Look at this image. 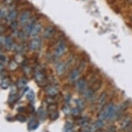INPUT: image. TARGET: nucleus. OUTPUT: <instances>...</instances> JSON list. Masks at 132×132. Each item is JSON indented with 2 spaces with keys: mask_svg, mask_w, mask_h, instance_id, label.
<instances>
[{
  "mask_svg": "<svg viewBox=\"0 0 132 132\" xmlns=\"http://www.w3.org/2000/svg\"><path fill=\"white\" fill-rule=\"evenodd\" d=\"M80 71L78 69H74L71 71L69 76V79L70 80V82H76L78 80V78L80 76Z\"/></svg>",
  "mask_w": 132,
  "mask_h": 132,
  "instance_id": "9d476101",
  "label": "nucleus"
},
{
  "mask_svg": "<svg viewBox=\"0 0 132 132\" xmlns=\"http://www.w3.org/2000/svg\"><path fill=\"white\" fill-rule=\"evenodd\" d=\"M102 85V80L96 79V80H93V83L91 84V88L94 91H96L99 90L101 88Z\"/></svg>",
  "mask_w": 132,
  "mask_h": 132,
  "instance_id": "f8f14e48",
  "label": "nucleus"
},
{
  "mask_svg": "<svg viewBox=\"0 0 132 132\" xmlns=\"http://www.w3.org/2000/svg\"><path fill=\"white\" fill-rule=\"evenodd\" d=\"M17 17V11L15 9L10 10L9 13H8L7 19L10 22H13V21H15Z\"/></svg>",
  "mask_w": 132,
  "mask_h": 132,
  "instance_id": "ddd939ff",
  "label": "nucleus"
},
{
  "mask_svg": "<svg viewBox=\"0 0 132 132\" xmlns=\"http://www.w3.org/2000/svg\"><path fill=\"white\" fill-rule=\"evenodd\" d=\"M57 116H58V113L56 111H53L51 115H50V118L51 120H55V119H56L57 118Z\"/></svg>",
  "mask_w": 132,
  "mask_h": 132,
  "instance_id": "4be33fe9",
  "label": "nucleus"
},
{
  "mask_svg": "<svg viewBox=\"0 0 132 132\" xmlns=\"http://www.w3.org/2000/svg\"><path fill=\"white\" fill-rule=\"evenodd\" d=\"M27 82H28L27 80H26L25 78H20L17 82V86L19 89L24 88L26 86V85H27Z\"/></svg>",
  "mask_w": 132,
  "mask_h": 132,
  "instance_id": "2eb2a0df",
  "label": "nucleus"
},
{
  "mask_svg": "<svg viewBox=\"0 0 132 132\" xmlns=\"http://www.w3.org/2000/svg\"><path fill=\"white\" fill-rule=\"evenodd\" d=\"M31 20V12L29 10H24L19 15V23L22 26H26Z\"/></svg>",
  "mask_w": 132,
  "mask_h": 132,
  "instance_id": "7ed1b4c3",
  "label": "nucleus"
},
{
  "mask_svg": "<svg viewBox=\"0 0 132 132\" xmlns=\"http://www.w3.org/2000/svg\"><path fill=\"white\" fill-rule=\"evenodd\" d=\"M66 50V44L64 42H60L54 51V55L57 57H61Z\"/></svg>",
  "mask_w": 132,
  "mask_h": 132,
  "instance_id": "f03ea898",
  "label": "nucleus"
},
{
  "mask_svg": "<svg viewBox=\"0 0 132 132\" xmlns=\"http://www.w3.org/2000/svg\"><path fill=\"white\" fill-rule=\"evenodd\" d=\"M128 1H129V3H131V4H132V0H128Z\"/></svg>",
  "mask_w": 132,
  "mask_h": 132,
  "instance_id": "cd10ccee",
  "label": "nucleus"
},
{
  "mask_svg": "<svg viewBox=\"0 0 132 132\" xmlns=\"http://www.w3.org/2000/svg\"><path fill=\"white\" fill-rule=\"evenodd\" d=\"M17 26H18V23L17 21H13L10 22V28L13 31H15L17 29Z\"/></svg>",
  "mask_w": 132,
  "mask_h": 132,
  "instance_id": "a211bd4d",
  "label": "nucleus"
},
{
  "mask_svg": "<svg viewBox=\"0 0 132 132\" xmlns=\"http://www.w3.org/2000/svg\"><path fill=\"white\" fill-rule=\"evenodd\" d=\"M26 33H25V32H23V31H22V32H19L18 33V36H19V38H21V39H23V38L26 36Z\"/></svg>",
  "mask_w": 132,
  "mask_h": 132,
  "instance_id": "a878e982",
  "label": "nucleus"
},
{
  "mask_svg": "<svg viewBox=\"0 0 132 132\" xmlns=\"http://www.w3.org/2000/svg\"><path fill=\"white\" fill-rule=\"evenodd\" d=\"M0 60H1V64H5L6 62V57L4 55L1 54V57H0Z\"/></svg>",
  "mask_w": 132,
  "mask_h": 132,
  "instance_id": "5701e85b",
  "label": "nucleus"
},
{
  "mask_svg": "<svg viewBox=\"0 0 132 132\" xmlns=\"http://www.w3.org/2000/svg\"><path fill=\"white\" fill-rule=\"evenodd\" d=\"M10 80L8 78H4L1 80V88L2 89H6L10 86Z\"/></svg>",
  "mask_w": 132,
  "mask_h": 132,
  "instance_id": "dca6fc26",
  "label": "nucleus"
},
{
  "mask_svg": "<svg viewBox=\"0 0 132 132\" xmlns=\"http://www.w3.org/2000/svg\"><path fill=\"white\" fill-rule=\"evenodd\" d=\"M131 19H132V17H131Z\"/></svg>",
  "mask_w": 132,
  "mask_h": 132,
  "instance_id": "c85d7f7f",
  "label": "nucleus"
},
{
  "mask_svg": "<svg viewBox=\"0 0 132 132\" xmlns=\"http://www.w3.org/2000/svg\"><path fill=\"white\" fill-rule=\"evenodd\" d=\"M5 1H6V4H10L13 1V0H5Z\"/></svg>",
  "mask_w": 132,
  "mask_h": 132,
  "instance_id": "bb28decb",
  "label": "nucleus"
},
{
  "mask_svg": "<svg viewBox=\"0 0 132 132\" xmlns=\"http://www.w3.org/2000/svg\"><path fill=\"white\" fill-rule=\"evenodd\" d=\"M7 16H8V13H7L6 9L1 8V18L3 19V18H5V17H7Z\"/></svg>",
  "mask_w": 132,
  "mask_h": 132,
  "instance_id": "412c9836",
  "label": "nucleus"
},
{
  "mask_svg": "<svg viewBox=\"0 0 132 132\" xmlns=\"http://www.w3.org/2000/svg\"><path fill=\"white\" fill-rule=\"evenodd\" d=\"M26 98L29 101H32L35 98V93L33 91H30L29 92H28V93L26 95Z\"/></svg>",
  "mask_w": 132,
  "mask_h": 132,
  "instance_id": "6ab92c4d",
  "label": "nucleus"
},
{
  "mask_svg": "<svg viewBox=\"0 0 132 132\" xmlns=\"http://www.w3.org/2000/svg\"><path fill=\"white\" fill-rule=\"evenodd\" d=\"M44 91L46 94L51 97L56 96L59 93V89L55 85H48L47 86L45 87Z\"/></svg>",
  "mask_w": 132,
  "mask_h": 132,
  "instance_id": "20e7f679",
  "label": "nucleus"
},
{
  "mask_svg": "<svg viewBox=\"0 0 132 132\" xmlns=\"http://www.w3.org/2000/svg\"><path fill=\"white\" fill-rule=\"evenodd\" d=\"M95 91H94L91 88H89L88 89L85 90L82 93H83V95H84V97L85 98V99L89 100L93 98V96L95 94Z\"/></svg>",
  "mask_w": 132,
  "mask_h": 132,
  "instance_id": "4468645a",
  "label": "nucleus"
},
{
  "mask_svg": "<svg viewBox=\"0 0 132 132\" xmlns=\"http://www.w3.org/2000/svg\"><path fill=\"white\" fill-rule=\"evenodd\" d=\"M1 44L2 43L4 44V46L5 47V48L6 49H8V50H10L13 47V39L8 35L4 37V39H1Z\"/></svg>",
  "mask_w": 132,
  "mask_h": 132,
  "instance_id": "0eeeda50",
  "label": "nucleus"
},
{
  "mask_svg": "<svg viewBox=\"0 0 132 132\" xmlns=\"http://www.w3.org/2000/svg\"><path fill=\"white\" fill-rule=\"evenodd\" d=\"M41 45V40L39 38H34L28 44V48L29 50L34 51L38 50Z\"/></svg>",
  "mask_w": 132,
  "mask_h": 132,
  "instance_id": "423d86ee",
  "label": "nucleus"
},
{
  "mask_svg": "<svg viewBox=\"0 0 132 132\" xmlns=\"http://www.w3.org/2000/svg\"><path fill=\"white\" fill-rule=\"evenodd\" d=\"M86 81L85 79L83 78L79 79L76 82V89L78 92L83 93L86 89Z\"/></svg>",
  "mask_w": 132,
  "mask_h": 132,
  "instance_id": "39448f33",
  "label": "nucleus"
},
{
  "mask_svg": "<svg viewBox=\"0 0 132 132\" xmlns=\"http://www.w3.org/2000/svg\"><path fill=\"white\" fill-rule=\"evenodd\" d=\"M41 30H42V25L39 23H35V24L33 25V28L31 30L29 35L31 37H35L40 33Z\"/></svg>",
  "mask_w": 132,
  "mask_h": 132,
  "instance_id": "1a4fd4ad",
  "label": "nucleus"
},
{
  "mask_svg": "<svg viewBox=\"0 0 132 132\" xmlns=\"http://www.w3.org/2000/svg\"><path fill=\"white\" fill-rule=\"evenodd\" d=\"M34 79L37 84L39 85H43L46 82L47 77L45 75V73L41 70H38L34 73Z\"/></svg>",
  "mask_w": 132,
  "mask_h": 132,
  "instance_id": "f257e3e1",
  "label": "nucleus"
},
{
  "mask_svg": "<svg viewBox=\"0 0 132 132\" xmlns=\"http://www.w3.org/2000/svg\"><path fill=\"white\" fill-rule=\"evenodd\" d=\"M17 120H19V121H21V122H24L26 120V118H25L24 116L19 115V116H17Z\"/></svg>",
  "mask_w": 132,
  "mask_h": 132,
  "instance_id": "393cba45",
  "label": "nucleus"
},
{
  "mask_svg": "<svg viewBox=\"0 0 132 132\" xmlns=\"http://www.w3.org/2000/svg\"><path fill=\"white\" fill-rule=\"evenodd\" d=\"M55 69H56V72L57 73V75L59 76H61L62 75L66 69V65L64 62H60L57 64L56 67H55Z\"/></svg>",
  "mask_w": 132,
  "mask_h": 132,
  "instance_id": "9b49d317",
  "label": "nucleus"
},
{
  "mask_svg": "<svg viewBox=\"0 0 132 132\" xmlns=\"http://www.w3.org/2000/svg\"><path fill=\"white\" fill-rule=\"evenodd\" d=\"M17 64H16V62L15 61H12L10 62V63L9 64V69L11 70V71H14L16 69H17Z\"/></svg>",
  "mask_w": 132,
  "mask_h": 132,
  "instance_id": "aec40b11",
  "label": "nucleus"
},
{
  "mask_svg": "<svg viewBox=\"0 0 132 132\" xmlns=\"http://www.w3.org/2000/svg\"><path fill=\"white\" fill-rule=\"evenodd\" d=\"M76 102L77 104H78V106H80V107H84V102H83V101L82 100L80 99H78L76 100Z\"/></svg>",
  "mask_w": 132,
  "mask_h": 132,
  "instance_id": "b1692460",
  "label": "nucleus"
},
{
  "mask_svg": "<svg viewBox=\"0 0 132 132\" xmlns=\"http://www.w3.org/2000/svg\"><path fill=\"white\" fill-rule=\"evenodd\" d=\"M107 95L106 92H102L101 95H100L99 99H98V102L100 104H103L104 103V102L106 101L107 100Z\"/></svg>",
  "mask_w": 132,
  "mask_h": 132,
  "instance_id": "f3484780",
  "label": "nucleus"
},
{
  "mask_svg": "<svg viewBox=\"0 0 132 132\" xmlns=\"http://www.w3.org/2000/svg\"><path fill=\"white\" fill-rule=\"evenodd\" d=\"M55 28L51 26H48L47 27H46L44 32H43V37L45 39H49L52 37L53 35L55 34Z\"/></svg>",
  "mask_w": 132,
  "mask_h": 132,
  "instance_id": "6e6552de",
  "label": "nucleus"
}]
</instances>
